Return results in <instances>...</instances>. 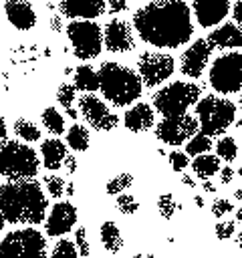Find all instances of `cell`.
I'll return each mask as SVG.
<instances>
[{
  "mask_svg": "<svg viewBox=\"0 0 242 258\" xmlns=\"http://www.w3.org/2000/svg\"><path fill=\"white\" fill-rule=\"evenodd\" d=\"M131 24L139 38L155 48L184 46L194 32L186 0H151L133 14Z\"/></svg>",
  "mask_w": 242,
  "mask_h": 258,
  "instance_id": "cell-1",
  "label": "cell"
},
{
  "mask_svg": "<svg viewBox=\"0 0 242 258\" xmlns=\"http://www.w3.org/2000/svg\"><path fill=\"white\" fill-rule=\"evenodd\" d=\"M48 212V198L36 179L0 185V214L12 226H38Z\"/></svg>",
  "mask_w": 242,
  "mask_h": 258,
  "instance_id": "cell-2",
  "label": "cell"
},
{
  "mask_svg": "<svg viewBox=\"0 0 242 258\" xmlns=\"http://www.w3.org/2000/svg\"><path fill=\"white\" fill-rule=\"evenodd\" d=\"M97 79H99L101 95L113 107H129L131 103H135L141 97L143 83H141L137 71H133L121 62H115V60L103 62L97 71Z\"/></svg>",
  "mask_w": 242,
  "mask_h": 258,
  "instance_id": "cell-3",
  "label": "cell"
},
{
  "mask_svg": "<svg viewBox=\"0 0 242 258\" xmlns=\"http://www.w3.org/2000/svg\"><path fill=\"white\" fill-rule=\"evenodd\" d=\"M40 171L38 153L20 139H8L0 145V177L6 181L34 179Z\"/></svg>",
  "mask_w": 242,
  "mask_h": 258,
  "instance_id": "cell-4",
  "label": "cell"
},
{
  "mask_svg": "<svg viewBox=\"0 0 242 258\" xmlns=\"http://www.w3.org/2000/svg\"><path fill=\"white\" fill-rule=\"evenodd\" d=\"M238 107L224 97L206 95L196 103V119L200 125V133L206 137H218L228 131V127L236 121Z\"/></svg>",
  "mask_w": 242,
  "mask_h": 258,
  "instance_id": "cell-5",
  "label": "cell"
},
{
  "mask_svg": "<svg viewBox=\"0 0 242 258\" xmlns=\"http://www.w3.org/2000/svg\"><path fill=\"white\" fill-rule=\"evenodd\" d=\"M202 97V87L190 81H173L153 95V107L161 117L184 115Z\"/></svg>",
  "mask_w": 242,
  "mask_h": 258,
  "instance_id": "cell-6",
  "label": "cell"
},
{
  "mask_svg": "<svg viewBox=\"0 0 242 258\" xmlns=\"http://www.w3.org/2000/svg\"><path fill=\"white\" fill-rule=\"evenodd\" d=\"M0 258H48L46 238L36 228H16L2 236Z\"/></svg>",
  "mask_w": 242,
  "mask_h": 258,
  "instance_id": "cell-7",
  "label": "cell"
},
{
  "mask_svg": "<svg viewBox=\"0 0 242 258\" xmlns=\"http://www.w3.org/2000/svg\"><path fill=\"white\" fill-rule=\"evenodd\" d=\"M73 54L81 60H93L103 50V28L95 20H71L65 26Z\"/></svg>",
  "mask_w": 242,
  "mask_h": 258,
  "instance_id": "cell-8",
  "label": "cell"
},
{
  "mask_svg": "<svg viewBox=\"0 0 242 258\" xmlns=\"http://www.w3.org/2000/svg\"><path fill=\"white\" fill-rule=\"evenodd\" d=\"M210 87L220 95H234L242 89V54L238 50L218 56L208 75Z\"/></svg>",
  "mask_w": 242,
  "mask_h": 258,
  "instance_id": "cell-9",
  "label": "cell"
},
{
  "mask_svg": "<svg viewBox=\"0 0 242 258\" xmlns=\"http://www.w3.org/2000/svg\"><path fill=\"white\" fill-rule=\"evenodd\" d=\"M175 71V60L167 52H155V50H145L137 58V75L141 83L149 89L161 85L167 81Z\"/></svg>",
  "mask_w": 242,
  "mask_h": 258,
  "instance_id": "cell-10",
  "label": "cell"
},
{
  "mask_svg": "<svg viewBox=\"0 0 242 258\" xmlns=\"http://www.w3.org/2000/svg\"><path fill=\"white\" fill-rule=\"evenodd\" d=\"M198 131H200L198 119L190 113L177 117H163L155 125V137L165 145H184Z\"/></svg>",
  "mask_w": 242,
  "mask_h": 258,
  "instance_id": "cell-11",
  "label": "cell"
},
{
  "mask_svg": "<svg viewBox=\"0 0 242 258\" xmlns=\"http://www.w3.org/2000/svg\"><path fill=\"white\" fill-rule=\"evenodd\" d=\"M77 101H79V113L85 117V121L93 129H97V131H113L119 125L117 113H113L105 105V101H101L93 93H83L81 97H77Z\"/></svg>",
  "mask_w": 242,
  "mask_h": 258,
  "instance_id": "cell-12",
  "label": "cell"
},
{
  "mask_svg": "<svg viewBox=\"0 0 242 258\" xmlns=\"http://www.w3.org/2000/svg\"><path fill=\"white\" fill-rule=\"evenodd\" d=\"M79 212L71 202H54L52 208H48L44 218V234L48 238H60L77 226Z\"/></svg>",
  "mask_w": 242,
  "mask_h": 258,
  "instance_id": "cell-13",
  "label": "cell"
},
{
  "mask_svg": "<svg viewBox=\"0 0 242 258\" xmlns=\"http://www.w3.org/2000/svg\"><path fill=\"white\" fill-rule=\"evenodd\" d=\"M103 44L109 52H129L135 48L133 26L123 18H111L103 28Z\"/></svg>",
  "mask_w": 242,
  "mask_h": 258,
  "instance_id": "cell-14",
  "label": "cell"
},
{
  "mask_svg": "<svg viewBox=\"0 0 242 258\" xmlns=\"http://www.w3.org/2000/svg\"><path fill=\"white\" fill-rule=\"evenodd\" d=\"M212 56V46L206 38L194 40L179 56V71L190 79H200Z\"/></svg>",
  "mask_w": 242,
  "mask_h": 258,
  "instance_id": "cell-15",
  "label": "cell"
},
{
  "mask_svg": "<svg viewBox=\"0 0 242 258\" xmlns=\"http://www.w3.org/2000/svg\"><path fill=\"white\" fill-rule=\"evenodd\" d=\"M192 12L202 28H212L230 12V0H192Z\"/></svg>",
  "mask_w": 242,
  "mask_h": 258,
  "instance_id": "cell-16",
  "label": "cell"
},
{
  "mask_svg": "<svg viewBox=\"0 0 242 258\" xmlns=\"http://www.w3.org/2000/svg\"><path fill=\"white\" fill-rule=\"evenodd\" d=\"M107 0H58L63 16L69 20H95L105 12Z\"/></svg>",
  "mask_w": 242,
  "mask_h": 258,
  "instance_id": "cell-17",
  "label": "cell"
},
{
  "mask_svg": "<svg viewBox=\"0 0 242 258\" xmlns=\"http://www.w3.org/2000/svg\"><path fill=\"white\" fill-rule=\"evenodd\" d=\"M4 14L16 30H30L36 24V12L28 0H6Z\"/></svg>",
  "mask_w": 242,
  "mask_h": 258,
  "instance_id": "cell-18",
  "label": "cell"
},
{
  "mask_svg": "<svg viewBox=\"0 0 242 258\" xmlns=\"http://www.w3.org/2000/svg\"><path fill=\"white\" fill-rule=\"evenodd\" d=\"M123 123L131 133H143L153 127V107L149 103H135L131 105L125 115Z\"/></svg>",
  "mask_w": 242,
  "mask_h": 258,
  "instance_id": "cell-19",
  "label": "cell"
},
{
  "mask_svg": "<svg viewBox=\"0 0 242 258\" xmlns=\"http://www.w3.org/2000/svg\"><path fill=\"white\" fill-rule=\"evenodd\" d=\"M208 44L214 48H240L242 46V28L234 22L220 24L208 34Z\"/></svg>",
  "mask_w": 242,
  "mask_h": 258,
  "instance_id": "cell-20",
  "label": "cell"
},
{
  "mask_svg": "<svg viewBox=\"0 0 242 258\" xmlns=\"http://www.w3.org/2000/svg\"><path fill=\"white\" fill-rule=\"evenodd\" d=\"M67 143H63L58 137H48V139H42L40 143V155H42V165L48 169V171H56L58 167H63L65 163V157L69 155L67 151Z\"/></svg>",
  "mask_w": 242,
  "mask_h": 258,
  "instance_id": "cell-21",
  "label": "cell"
},
{
  "mask_svg": "<svg viewBox=\"0 0 242 258\" xmlns=\"http://www.w3.org/2000/svg\"><path fill=\"white\" fill-rule=\"evenodd\" d=\"M99 238H101V244L107 252L111 254H117L121 248H123V236H121V230L119 226L113 222V220H107L99 226Z\"/></svg>",
  "mask_w": 242,
  "mask_h": 258,
  "instance_id": "cell-22",
  "label": "cell"
},
{
  "mask_svg": "<svg viewBox=\"0 0 242 258\" xmlns=\"http://www.w3.org/2000/svg\"><path fill=\"white\" fill-rule=\"evenodd\" d=\"M75 89L81 93H95L99 89L97 71L91 64H79L75 69Z\"/></svg>",
  "mask_w": 242,
  "mask_h": 258,
  "instance_id": "cell-23",
  "label": "cell"
},
{
  "mask_svg": "<svg viewBox=\"0 0 242 258\" xmlns=\"http://www.w3.org/2000/svg\"><path fill=\"white\" fill-rule=\"evenodd\" d=\"M196 177H202V179H210L212 175H216L220 171V161H218V155H210V153H202V155H196L192 161H190Z\"/></svg>",
  "mask_w": 242,
  "mask_h": 258,
  "instance_id": "cell-24",
  "label": "cell"
},
{
  "mask_svg": "<svg viewBox=\"0 0 242 258\" xmlns=\"http://www.w3.org/2000/svg\"><path fill=\"white\" fill-rule=\"evenodd\" d=\"M89 129L85 125H79V123H73L69 129H67V147H71L73 151H87L89 149Z\"/></svg>",
  "mask_w": 242,
  "mask_h": 258,
  "instance_id": "cell-25",
  "label": "cell"
},
{
  "mask_svg": "<svg viewBox=\"0 0 242 258\" xmlns=\"http://www.w3.org/2000/svg\"><path fill=\"white\" fill-rule=\"evenodd\" d=\"M12 131L14 135L24 141V143H34V141H40V127L30 121V119H24V117H18L12 125Z\"/></svg>",
  "mask_w": 242,
  "mask_h": 258,
  "instance_id": "cell-26",
  "label": "cell"
},
{
  "mask_svg": "<svg viewBox=\"0 0 242 258\" xmlns=\"http://www.w3.org/2000/svg\"><path fill=\"white\" fill-rule=\"evenodd\" d=\"M40 123H42V127H44L48 133H52L54 137H58L60 133L67 131V127H65V117L56 111V107H46V109L40 113Z\"/></svg>",
  "mask_w": 242,
  "mask_h": 258,
  "instance_id": "cell-27",
  "label": "cell"
},
{
  "mask_svg": "<svg viewBox=\"0 0 242 258\" xmlns=\"http://www.w3.org/2000/svg\"><path fill=\"white\" fill-rule=\"evenodd\" d=\"M214 147V143H212V137H206L204 133H196L194 137H190L188 141H186V153L188 155H202V153H208L210 149Z\"/></svg>",
  "mask_w": 242,
  "mask_h": 258,
  "instance_id": "cell-28",
  "label": "cell"
},
{
  "mask_svg": "<svg viewBox=\"0 0 242 258\" xmlns=\"http://www.w3.org/2000/svg\"><path fill=\"white\" fill-rule=\"evenodd\" d=\"M131 185H133V175H131L129 171H123V173H119V175H115V177H111V179L107 181L105 191H107L109 196H119V194H123L125 189H129Z\"/></svg>",
  "mask_w": 242,
  "mask_h": 258,
  "instance_id": "cell-29",
  "label": "cell"
},
{
  "mask_svg": "<svg viewBox=\"0 0 242 258\" xmlns=\"http://www.w3.org/2000/svg\"><path fill=\"white\" fill-rule=\"evenodd\" d=\"M214 147H216V155L220 159H224V161H234L236 155H238V145H236L234 137H226L224 135V137L218 139V143Z\"/></svg>",
  "mask_w": 242,
  "mask_h": 258,
  "instance_id": "cell-30",
  "label": "cell"
},
{
  "mask_svg": "<svg viewBox=\"0 0 242 258\" xmlns=\"http://www.w3.org/2000/svg\"><path fill=\"white\" fill-rule=\"evenodd\" d=\"M48 258H79V252H77V246L73 240L69 238H60L54 248L50 250V256Z\"/></svg>",
  "mask_w": 242,
  "mask_h": 258,
  "instance_id": "cell-31",
  "label": "cell"
},
{
  "mask_svg": "<svg viewBox=\"0 0 242 258\" xmlns=\"http://www.w3.org/2000/svg\"><path fill=\"white\" fill-rule=\"evenodd\" d=\"M115 208H117L123 216H133V214H137V210H139V202H137L135 196H131V194H119V196H115Z\"/></svg>",
  "mask_w": 242,
  "mask_h": 258,
  "instance_id": "cell-32",
  "label": "cell"
},
{
  "mask_svg": "<svg viewBox=\"0 0 242 258\" xmlns=\"http://www.w3.org/2000/svg\"><path fill=\"white\" fill-rule=\"evenodd\" d=\"M56 99H58V103H60V107H63L65 111L75 109V107H73V103H75V99H77V89H75V85L63 83V85L56 89Z\"/></svg>",
  "mask_w": 242,
  "mask_h": 258,
  "instance_id": "cell-33",
  "label": "cell"
},
{
  "mask_svg": "<svg viewBox=\"0 0 242 258\" xmlns=\"http://www.w3.org/2000/svg\"><path fill=\"white\" fill-rule=\"evenodd\" d=\"M157 210H159L161 218L169 220V218H173L175 210H179V206H177V202H175V198L171 194H161L157 198Z\"/></svg>",
  "mask_w": 242,
  "mask_h": 258,
  "instance_id": "cell-34",
  "label": "cell"
},
{
  "mask_svg": "<svg viewBox=\"0 0 242 258\" xmlns=\"http://www.w3.org/2000/svg\"><path fill=\"white\" fill-rule=\"evenodd\" d=\"M44 185H46V191H48L50 198L58 200V198L65 196V185H67V181H65L63 177L52 175V173H50V175H44Z\"/></svg>",
  "mask_w": 242,
  "mask_h": 258,
  "instance_id": "cell-35",
  "label": "cell"
},
{
  "mask_svg": "<svg viewBox=\"0 0 242 258\" xmlns=\"http://www.w3.org/2000/svg\"><path fill=\"white\" fill-rule=\"evenodd\" d=\"M75 246H77V252L81 258H87L89 252H91V246H89V240H87V228L85 226H79L75 230Z\"/></svg>",
  "mask_w": 242,
  "mask_h": 258,
  "instance_id": "cell-36",
  "label": "cell"
},
{
  "mask_svg": "<svg viewBox=\"0 0 242 258\" xmlns=\"http://www.w3.org/2000/svg\"><path fill=\"white\" fill-rule=\"evenodd\" d=\"M167 161H169V165H171L173 171H184V169L190 165V157H188V153H186V151H179V149L169 151Z\"/></svg>",
  "mask_w": 242,
  "mask_h": 258,
  "instance_id": "cell-37",
  "label": "cell"
},
{
  "mask_svg": "<svg viewBox=\"0 0 242 258\" xmlns=\"http://www.w3.org/2000/svg\"><path fill=\"white\" fill-rule=\"evenodd\" d=\"M230 212H234V204H232L228 198H216V200L212 202V216H216L218 220H220L222 216L230 214Z\"/></svg>",
  "mask_w": 242,
  "mask_h": 258,
  "instance_id": "cell-38",
  "label": "cell"
},
{
  "mask_svg": "<svg viewBox=\"0 0 242 258\" xmlns=\"http://www.w3.org/2000/svg\"><path fill=\"white\" fill-rule=\"evenodd\" d=\"M214 232H216L218 240H228L234 236V222L232 220H218V224L214 226Z\"/></svg>",
  "mask_w": 242,
  "mask_h": 258,
  "instance_id": "cell-39",
  "label": "cell"
},
{
  "mask_svg": "<svg viewBox=\"0 0 242 258\" xmlns=\"http://www.w3.org/2000/svg\"><path fill=\"white\" fill-rule=\"evenodd\" d=\"M107 10L111 14H119V12L127 10V2L125 0H107Z\"/></svg>",
  "mask_w": 242,
  "mask_h": 258,
  "instance_id": "cell-40",
  "label": "cell"
},
{
  "mask_svg": "<svg viewBox=\"0 0 242 258\" xmlns=\"http://www.w3.org/2000/svg\"><path fill=\"white\" fill-rule=\"evenodd\" d=\"M220 183L222 185H228V183H232V179H234V169L230 167V165H226V167H220Z\"/></svg>",
  "mask_w": 242,
  "mask_h": 258,
  "instance_id": "cell-41",
  "label": "cell"
},
{
  "mask_svg": "<svg viewBox=\"0 0 242 258\" xmlns=\"http://www.w3.org/2000/svg\"><path fill=\"white\" fill-rule=\"evenodd\" d=\"M232 16H234V22H236V24L242 28V0H234Z\"/></svg>",
  "mask_w": 242,
  "mask_h": 258,
  "instance_id": "cell-42",
  "label": "cell"
},
{
  "mask_svg": "<svg viewBox=\"0 0 242 258\" xmlns=\"http://www.w3.org/2000/svg\"><path fill=\"white\" fill-rule=\"evenodd\" d=\"M63 165L67 167V171H69V173H75V171H77V157H73V155H67Z\"/></svg>",
  "mask_w": 242,
  "mask_h": 258,
  "instance_id": "cell-43",
  "label": "cell"
},
{
  "mask_svg": "<svg viewBox=\"0 0 242 258\" xmlns=\"http://www.w3.org/2000/svg\"><path fill=\"white\" fill-rule=\"evenodd\" d=\"M4 141H8V125H6L4 117L0 115V145H2Z\"/></svg>",
  "mask_w": 242,
  "mask_h": 258,
  "instance_id": "cell-44",
  "label": "cell"
},
{
  "mask_svg": "<svg viewBox=\"0 0 242 258\" xmlns=\"http://www.w3.org/2000/svg\"><path fill=\"white\" fill-rule=\"evenodd\" d=\"M50 28L54 30V32H58L60 28H63V22H60V16H50Z\"/></svg>",
  "mask_w": 242,
  "mask_h": 258,
  "instance_id": "cell-45",
  "label": "cell"
},
{
  "mask_svg": "<svg viewBox=\"0 0 242 258\" xmlns=\"http://www.w3.org/2000/svg\"><path fill=\"white\" fill-rule=\"evenodd\" d=\"M202 189L206 191V194H216V183H212L210 179H204V183H202Z\"/></svg>",
  "mask_w": 242,
  "mask_h": 258,
  "instance_id": "cell-46",
  "label": "cell"
},
{
  "mask_svg": "<svg viewBox=\"0 0 242 258\" xmlns=\"http://www.w3.org/2000/svg\"><path fill=\"white\" fill-rule=\"evenodd\" d=\"M179 181H182L184 185H188V187H192V189L196 187V181H194V177H190V175H182V177H179Z\"/></svg>",
  "mask_w": 242,
  "mask_h": 258,
  "instance_id": "cell-47",
  "label": "cell"
},
{
  "mask_svg": "<svg viewBox=\"0 0 242 258\" xmlns=\"http://www.w3.org/2000/svg\"><path fill=\"white\" fill-rule=\"evenodd\" d=\"M75 194V185L73 183H67L65 185V196H73Z\"/></svg>",
  "mask_w": 242,
  "mask_h": 258,
  "instance_id": "cell-48",
  "label": "cell"
},
{
  "mask_svg": "<svg viewBox=\"0 0 242 258\" xmlns=\"http://www.w3.org/2000/svg\"><path fill=\"white\" fill-rule=\"evenodd\" d=\"M194 204H196V206H198V208H204V198H202V196H198V194H196V196H194Z\"/></svg>",
  "mask_w": 242,
  "mask_h": 258,
  "instance_id": "cell-49",
  "label": "cell"
},
{
  "mask_svg": "<svg viewBox=\"0 0 242 258\" xmlns=\"http://www.w3.org/2000/svg\"><path fill=\"white\" fill-rule=\"evenodd\" d=\"M236 222H240V224H242V208H238V210H236Z\"/></svg>",
  "mask_w": 242,
  "mask_h": 258,
  "instance_id": "cell-50",
  "label": "cell"
},
{
  "mask_svg": "<svg viewBox=\"0 0 242 258\" xmlns=\"http://www.w3.org/2000/svg\"><path fill=\"white\" fill-rule=\"evenodd\" d=\"M4 226H6V220H4V216L0 214V234L4 232Z\"/></svg>",
  "mask_w": 242,
  "mask_h": 258,
  "instance_id": "cell-51",
  "label": "cell"
},
{
  "mask_svg": "<svg viewBox=\"0 0 242 258\" xmlns=\"http://www.w3.org/2000/svg\"><path fill=\"white\" fill-rule=\"evenodd\" d=\"M234 200H242V189H236L234 191Z\"/></svg>",
  "mask_w": 242,
  "mask_h": 258,
  "instance_id": "cell-52",
  "label": "cell"
},
{
  "mask_svg": "<svg viewBox=\"0 0 242 258\" xmlns=\"http://www.w3.org/2000/svg\"><path fill=\"white\" fill-rule=\"evenodd\" d=\"M236 242H238V248H240V250H242V232H240V234H238V236H236Z\"/></svg>",
  "mask_w": 242,
  "mask_h": 258,
  "instance_id": "cell-53",
  "label": "cell"
},
{
  "mask_svg": "<svg viewBox=\"0 0 242 258\" xmlns=\"http://www.w3.org/2000/svg\"><path fill=\"white\" fill-rule=\"evenodd\" d=\"M238 107H240V111H242V97H240V101H238Z\"/></svg>",
  "mask_w": 242,
  "mask_h": 258,
  "instance_id": "cell-54",
  "label": "cell"
},
{
  "mask_svg": "<svg viewBox=\"0 0 242 258\" xmlns=\"http://www.w3.org/2000/svg\"><path fill=\"white\" fill-rule=\"evenodd\" d=\"M234 258H236V256H234Z\"/></svg>",
  "mask_w": 242,
  "mask_h": 258,
  "instance_id": "cell-55",
  "label": "cell"
}]
</instances>
